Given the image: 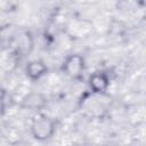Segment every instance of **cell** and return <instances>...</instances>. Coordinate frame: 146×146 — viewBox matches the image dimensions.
Here are the masks:
<instances>
[{
    "instance_id": "3",
    "label": "cell",
    "mask_w": 146,
    "mask_h": 146,
    "mask_svg": "<svg viewBox=\"0 0 146 146\" xmlns=\"http://www.w3.org/2000/svg\"><path fill=\"white\" fill-rule=\"evenodd\" d=\"M108 84H110L108 78L103 72H95L89 78V86L94 92L102 94L106 91V89L108 88Z\"/></svg>"
},
{
    "instance_id": "5",
    "label": "cell",
    "mask_w": 146,
    "mask_h": 146,
    "mask_svg": "<svg viewBox=\"0 0 146 146\" xmlns=\"http://www.w3.org/2000/svg\"><path fill=\"white\" fill-rule=\"evenodd\" d=\"M19 42H21V47H22L24 50H29V49L32 47V38H31V34H30V33H24V34H22Z\"/></svg>"
},
{
    "instance_id": "1",
    "label": "cell",
    "mask_w": 146,
    "mask_h": 146,
    "mask_svg": "<svg viewBox=\"0 0 146 146\" xmlns=\"http://www.w3.org/2000/svg\"><path fill=\"white\" fill-rule=\"evenodd\" d=\"M55 132V122L48 116H40L31 124V133L36 140H47Z\"/></svg>"
},
{
    "instance_id": "2",
    "label": "cell",
    "mask_w": 146,
    "mask_h": 146,
    "mask_svg": "<svg viewBox=\"0 0 146 146\" xmlns=\"http://www.w3.org/2000/svg\"><path fill=\"white\" fill-rule=\"evenodd\" d=\"M84 67V59L81 55L74 54L68 56L65 62H64V66L63 70L65 71V73L71 76V78H79L83 71Z\"/></svg>"
},
{
    "instance_id": "4",
    "label": "cell",
    "mask_w": 146,
    "mask_h": 146,
    "mask_svg": "<svg viewBox=\"0 0 146 146\" xmlns=\"http://www.w3.org/2000/svg\"><path fill=\"white\" fill-rule=\"evenodd\" d=\"M25 72L31 80H39L47 73V66L42 60H32L26 65Z\"/></svg>"
}]
</instances>
